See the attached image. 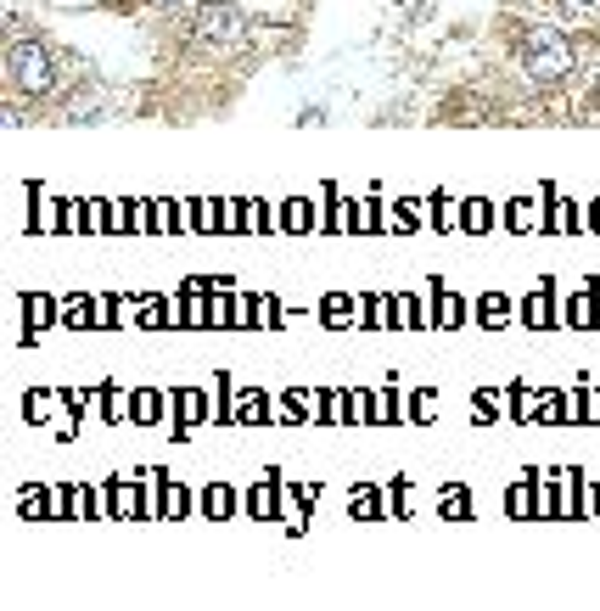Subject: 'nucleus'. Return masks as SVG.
I'll return each instance as SVG.
<instances>
[{
    "mask_svg": "<svg viewBox=\"0 0 600 611\" xmlns=\"http://www.w3.org/2000/svg\"><path fill=\"white\" fill-rule=\"evenodd\" d=\"M522 68H528V79H539V85H561L572 73V40L556 29H533L528 40H522Z\"/></svg>",
    "mask_w": 600,
    "mask_h": 611,
    "instance_id": "f257e3e1",
    "label": "nucleus"
},
{
    "mask_svg": "<svg viewBox=\"0 0 600 611\" xmlns=\"http://www.w3.org/2000/svg\"><path fill=\"white\" fill-rule=\"evenodd\" d=\"M12 85L23 90V96H34V101H45L51 90H57V57L45 51V45H17L12 51Z\"/></svg>",
    "mask_w": 600,
    "mask_h": 611,
    "instance_id": "f03ea898",
    "label": "nucleus"
},
{
    "mask_svg": "<svg viewBox=\"0 0 600 611\" xmlns=\"http://www.w3.org/2000/svg\"><path fill=\"white\" fill-rule=\"evenodd\" d=\"M191 34H197V45H236L242 40V12L230 0H202Z\"/></svg>",
    "mask_w": 600,
    "mask_h": 611,
    "instance_id": "7ed1b4c3",
    "label": "nucleus"
},
{
    "mask_svg": "<svg viewBox=\"0 0 600 611\" xmlns=\"http://www.w3.org/2000/svg\"><path fill=\"white\" fill-rule=\"evenodd\" d=\"M516 314H522V326L544 331V326H561V314H556V292H550V281H539L528 292V298L516 303Z\"/></svg>",
    "mask_w": 600,
    "mask_h": 611,
    "instance_id": "20e7f679",
    "label": "nucleus"
},
{
    "mask_svg": "<svg viewBox=\"0 0 600 611\" xmlns=\"http://www.w3.org/2000/svg\"><path fill=\"white\" fill-rule=\"evenodd\" d=\"M68 225L79 236H113V202H68Z\"/></svg>",
    "mask_w": 600,
    "mask_h": 611,
    "instance_id": "39448f33",
    "label": "nucleus"
},
{
    "mask_svg": "<svg viewBox=\"0 0 600 611\" xmlns=\"http://www.w3.org/2000/svg\"><path fill=\"white\" fill-rule=\"evenodd\" d=\"M466 314H472V309L449 292V281H432V326H438V331H455V326H466Z\"/></svg>",
    "mask_w": 600,
    "mask_h": 611,
    "instance_id": "423d86ee",
    "label": "nucleus"
},
{
    "mask_svg": "<svg viewBox=\"0 0 600 611\" xmlns=\"http://www.w3.org/2000/svg\"><path fill=\"white\" fill-rule=\"evenodd\" d=\"M561 326H578V331L600 326V309H595V281H584V292H578V298H567V309H561Z\"/></svg>",
    "mask_w": 600,
    "mask_h": 611,
    "instance_id": "0eeeda50",
    "label": "nucleus"
},
{
    "mask_svg": "<svg viewBox=\"0 0 600 611\" xmlns=\"http://www.w3.org/2000/svg\"><path fill=\"white\" fill-rule=\"evenodd\" d=\"M62 326L68 331H101V298H68L62 303Z\"/></svg>",
    "mask_w": 600,
    "mask_h": 611,
    "instance_id": "6e6552de",
    "label": "nucleus"
},
{
    "mask_svg": "<svg viewBox=\"0 0 600 611\" xmlns=\"http://www.w3.org/2000/svg\"><path fill=\"white\" fill-rule=\"evenodd\" d=\"M472 320L477 326H505V320H511V298H505V292H483V298L472 303Z\"/></svg>",
    "mask_w": 600,
    "mask_h": 611,
    "instance_id": "1a4fd4ad",
    "label": "nucleus"
},
{
    "mask_svg": "<svg viewBox=\"0 0 600 611\" xmlns=\"http://www.w3.org/2000/svg\"><path fill=\"white\" fill-rule=\"evenodd\" d=\"M242 505H247V516H258V522H270V516H281V483H275V477H270V483H258L253 494L242 499Z\"/></svg>",
    "mask_w": 600,
    "mask_h": 611,
    "instance_id": "9d476101",
    "label": "nucleus"
},
{
    "mask_svg": "<svg viewBox=\"0 0 600 611\" xmlns=\"http://www.w3.org/2000/svg\"><path fill=\"white\" fill-rule=\"evenodd\" d=\"M107 499H113V516H146V511H158V505H146L141 488H129V483H113V488H107Z\"/></svg>",
    "mask_w": 600,
    "mask_h": 611,
    "instance_id": "9b49d317",
    "label": "nucleus"
},
{
    "mask_svg": "<svg viewBox=\"0 0 600 611\" xmlns=\"http://www.w3.org/2000/svg\"><path fill=\"white\" fill-rule=\"evenodd\" d=\"M236 488H225V483H214V488H202V516H214V522H225V516H236Z\"/></svg>",
    "mask_w": 600,
    "mask_h": 611,
    "instance_id": "f8f14e48",
    "label": "nucleus"
},
{
    "mask_svg": "<svg viewBox=\"0 0 600 611\" xmlns=\"http://www.w3.org/2000/svg\"><path fill=\"white\" fill-rule=\"evenodd\" d=\"M191 488H180V483H163L158 477V516H191Z\"/></svg>",
    "mask_w": 600,
    "mask_h": 611,
    "instance_id": "ddd939ff",
    "label": "nucleus"
},
{
    "mask_svg": "<svg viewBox=\"0 0 600 611\" xmlns=\"http://www.w3.org/2000/svg\"><path fill=\"white\" fill-rule=\"evenodd\" d=\"M174 410H180V421H191V427H197V421H214V404H208L197 387H180V393H174Z\"/></svg>",
    "mask_w": 600,
    "mask_h": 611,
    "instance_id": "4468645a",
    "label": "nucleus"
},
{
    "mask_svg": "<svg viewBox=\"0 0 600 611\" xmlns=\"http://www.w3.org/2000/svg\"><path fill=\"white\" fill-rule=\"evenodd\" d=\"M129 415H135L141 427L163 421V393H152V387H135V393H129Z\"/></svg>",
    "mask_w": 600,
    "mask_h": 611,
    "instance_id": "2eb2a0df",
    "label": "nucleus"
},
{
    "mask_svg": "<svg viewBox=\"0 0 600 611\" xmlns=\"http://www.w3.org/2000/svg\"><path fill=\"white\" fill-rule=\"evenodd\" d=\"M23 314H29V331L57 326V320H62V309H57L51 298H40V292H23Z\"/></svg>",
    "mask_w": 600,
    "mask_h": 611,
    "instance_id": "dca6fc26",
    "label": "nucleus"
},
{
    "mask_svg": "<svg viewBox=\"0 0 600 611\" xmlns=\"http://www.w3.org/2000/svg\"><path fill=\"white\" fill-rule=\"evenodd\" d=\"M382 225V208H376V202H343V230H376Z\"/></svg>",
    "mask_w": 600,
    "mask_h": 611,
    "instance_id": "f3484780",
    "label": "nucleus"
},
{
    "mask_svg": "<svg viewBox=\"0 0 600 611\" xmlns=\"http://www.w3.org/2000/svg\"><path fill=\"white\" fill-rule=\"evenodd\" d=\"M460 225L472 230V236H483V230L494 225V208H488L483 197H466V202H460Z\"/></svg>",
    "mask_w": 600,
    "mask_h": 611,
    "instance_id": "a211bd4d",
    "label": "nucleus"
},
{
    "mask_svg": "<svg viewBox=\"0 0 600 611\" xmlns=\"http://www.w3.org/2000/svg\"><path fill=\"white\" fill-rule=\"evenodd\" d=\"M511 421H539V393L528 382L511 387Z\"/></svg>",
    "mask_w": 600,
    "mask_h": 611,
    "instance_id": "6ab92c4d",
    "label": "nucleus"
},
{
    "mask_svg": "<svg viewBox=\"0 0 600 611\" xmlns=\"http://www.w3.org/2000/svg\"><path fill=\"white\" fill-rule=\"evenodd\" d=\"M57 404H68V398H51V393H29L23 398V410H29L34 427H45V421H57Z\"/></svg>",
    "mask_w": 600,
    "mask_h": 611,
    "instance_id": "aec40b11",
    "label": "nucleus"
},
{
    "mask_svg": "<svg viewBox=\"0 0 600 611\" xmlns=\"http://www.w3.org/2000/svg\"><path fill=\"white\" fill-rule=\"evenodd\" d=\"M281 225L292 230V236H303V230L315 225V208H309V202H303V197H292V202H286V208H281Z\"/></svg>",
    "mask_w": 600,
    "mask_h": 611,
    "instance_id": "412c9836",
    "label": "nucleus"
},
{
    "mask_svg": "<svg viewBox=\"0 0 600 611\" xmlns=\"http://www.w3.org/2000/svg\"><path fill=\"white\" fill-rule=\"evenodd\" d=\"M135 320H141L146 331L169 326V303H163V298H135Z\"/></svg>",
    "mask_w": 600,
    "mask_h": 611,
    "instance_id": "4be33fe9",
    "label": "nucleus"
},
{
    "mask_svg": "<svg viewBox=\"0 0 600 611\" xmlns=\"http://www.w3.org/2000/svg\"><path fill=\"white\" fill-rule=\"evenodd\" d=\"M393 320H399V326L410 320V326L421 331V326H432V309H421V298H393Z\"/></svg>",
    "mask_w": 600,
    "mask_h": 611,
    "instance_id": "5701e85b",
    "label": "nucleus"
},
{
    "mask_svg": "<svg viewBox=\"0 0 600 611\" xmlns=\"http://www.w3.org/2000/svg\"><path fill=\"white\" fill-rule=\"evenodd\" d=\"M96 404H101V421H129V398L118 387H101Z\"/></svg>",
    "mask_w": 600,
    "mask_h": 611,
    "instance_id": "b1692460",
    "label": "nucleus"
},
{
    "mask_svg": "<svg viewBox=\"0 0 600 611\" xmlns=\"http://www.w3.org/2000/svg\"><path fill=\"white\" fill-rule=\"evenodd\" d=\"M387 225H393V230H404V236H410V230L421 225V202H393V208H387Z\"/></svg>",
    "mask_w": 600,
    "mask_h": 611,
    "instance_id": "393cba45",
    "label": "nucleus"
},
{
    "mask_svg": "<svg viewBox=\"0 0 600 611\" xmlns=\"http://www.w3.org/2000/svg\"><path fill=\"white\" fill-rule=\"evenodd\" d=\"M236 421H270V398L264 393H242V404H236Z\"/></svg>",
    "mask_w": 600,
    "mask_h": 611,
    "instance_id": "a878e982",
    "label": "nucleus"
},
{
    "mask_svg": "<svg viewBox=\"0 0 600 611\" xmlns=\"http://www.w3.org/2000/svg\"><path fill=\"white\" fill-rule=\"evenodd\" d=\"M359 314H365V326H371V331H382L387 320H393V298H365V303H359Z\"/></svg>",
    "mask_w": 600,
    "mask_h": 611,
    "instance_id": "bb28decb",
    "label": "nucleus"
},
{
    "mask_svg": "<svg viewBox=\"0 0 600 611\" xmlns=\"http://www.w3.org/2000/svg\"><path fill=\"white\" fill-rule=\"evenodd\" d=\"M427 214H432V225H438V230H449V225H455V202H449V197H443V191H432V202H427Z\"/></svg>",
    "mask_w": 600,
    "mask_h": 611,
    "instance_id": "cd10ccee",
    "label": "nucleus"
},
{
    "mask_svg": "<svg viewBox=\"0 0 600 611\" xmlns=\"http://www.w3.org/2000/svg\"><path fill=\"white\" fill-rule=\"evenodd\" d=\"M242 230H247V236H264V230H270V208H264V202H247V208H242Z\"/></svg>",
    "mask_w": 600,
    "mask_h": 611,
    "instance_id": "c85d7f7f",
    "label": "nucleus"
},
{
    "mask_svg": "<svg viewBox=\"0 0 600 611\" xmlns=\"http://www.w3.org/2000/svg\"><path fill=\"white\" fill-rule=\"evenodd\" d=\"M320 320H326V326H343V320H354V298H343V292H337V298H326Z\"/></svg>",
    "mask_w": 600,
    "mask_h": 611,
    "instance_id": "c756f323",
    "label": "nucleus"
},
{
    "mask_svg": "<svg viewBox=\"0 0 600 611\" xmlns=\"http://www.w3.org/2000/svg\"><path fill=\"white\" fill-rule=\"evenodd\" d=\"M348 511H354V516H382V494H376V488H354Z\"/></svg>",
    "mask_w": 600,
    "mask_h": 611,
    "instance_id": "7c9ffc66",
    "label": "nucleus"
},
{
    "mask_svg": "<svg viewBox=\"0 0 600 611\" xmlns=\"http://www.w3.org/2000/svg\"><path fill=\"white\" fill-rule=\"evenodd\" d=\"M505 505H511V516H533V511H539V505H533V477H528V483H516Z\"/></svg>",
    "mask_w": 600,
    "mask_h": 611,
    "instance_id": "2f4dec72",
    "label": "nucleus"
},
{
    "mask_svg": "<svg viewBox=\"0 0 600 611\" xmlns=\"http://www.w3.org/2000/svg\"><path fill=\"white\" fill-rule=\"evenodd\" d=\"M438 511L443 516H472V505H466V488H443V499H438Z\"/></svg>",
    "mask_w": 600,
    "mask_h": 611,
    "instance_id": "473e14b6",
    "label": "nucleus"
},
{
    "mask_svg": "<svg viewBox=\"0 0 600 611\" xmlns=\"http://www.w3.org/2000/svg\"><path fill=\"white\" fill-rule=\"evenodd\" d=\"M57 494H40V488H23V516H51L57 505H51Z\"/></svg>",
    "mask_w": 600,
    "mask_h": 611,
    "instance_id": "72a5a7b5",
    "label": "nucleus"
},
{
    "mask_svg": "<svg viewBox=\"0 0 600 611\" xmlns=\"http://www.w3.org/2000/svg\"><path fill=\"white\" fill-rule=\"evenodd\" d=\"M505 219H511V230H528L533 225V197H516L511 208H505Z\"/></svg>",
    "mask_w": 600,
    "mask_h": 611,
    "instance_id": "f704fd0d",
    "label": "nucleus"
},
{
    "mask_svg": "<svg viewBox=\"0 0 600 611\" xmlns=\"http://www.w3.org/2000/svg\"><path fill=\"white\" fill-rule=\"evenodd\" d=\"M253 326H281V303H275V298H258L253 303Z\"/></svg>",
    "mask_w": 600,
    "mask_h": 611,
    "instance_id": "c9c22d12",
    "label": "nucleus"
},
{
    "mask_svg": "<svg viewBox=\"0 0 600 611\" xmlns=\"http://www.w3.org/2000/svg\"><path fill=\"white\" fill-rule=\"evenodd\" d=\"M410 410H415L410 421H432V415H427V410H432V393H415V398H410Z\"/></svg>",
    "mask_w": 600,
    "mask_h": 611,
    "instance_id": "e433bc0d",
    "label": "nucleus"
},
{
    "mask_svg": "<svg viewBox=\"0 0 600 611\" xmlns=\"http://www.w3.org/2000/svg\"><path fill=\"white\" fill-rule=\"evenodd\" d=\"M561 6H567V12H589V6H595V0H561Z\"/></svg>",
    "mask_w": 600,
    "mask_h": 611,
    "instance_id": "4c0bfd02",
    "label": "nucleus"
},
{
    "mask_svg": "<svg viewBox=\"0 0 600 611\" xmlns=\"http://www.w3.org/2000/svg\"><path fill=\"white\" fill-rule=\"evenodd\" d=\"M589 219H595V230H600V202H595V208H589Z\"/></svg>",
    "mask_w": 600,
    "mask_h": 611,
    "instance_id": "58836bf2",
    "label": "nucleus"
}]
</instances>
